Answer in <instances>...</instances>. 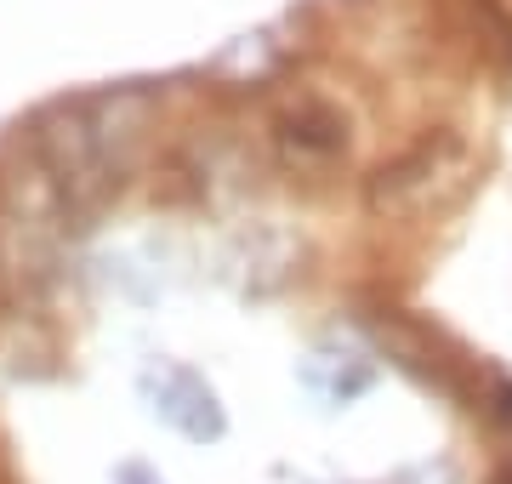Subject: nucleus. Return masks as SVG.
Instances as JSON below:
<instances>
[{
  "mask_svg": "<svg viewBox=\"0 0 512 484\" xmlns=\"http://www.w3.org/2000/svg\"><path fill=\"white\" fill-rule=\"evenodd\" d=\"M114 484H165V479L148 462H120L114 467Z\"/></svg>",
  "mask_w": 512,
  "mask_h": 484,
  "instance_id": "f03ea898",
  "label": "nucleus"
},
{
  "mask_svg": "<svg viewBox=\"0 0 512 484\" xmlns=\"http://www.w3.org/2000/svg\"><path fill=\"white\" fill-rule=\"evenodd\" d=\"M143 393L154 399V416H160L171 433H183L188 445H217L222 433H228V410H222L217 388H211L200 371H188V365H160V371H148Z\"/></svg>",
  "mask_w": 512,
  "mask_h": 484,
  "instance_id": "f257e3e1",
  "label": "nucleus"
}]
</instances>
